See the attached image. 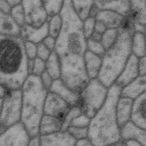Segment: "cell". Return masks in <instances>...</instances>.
Listing matches in <instances>:
<instances>
[{
	"mask_svg": "<svg viewBox=\"0 0 146 146\" xmlns=\"http://www.w3.org/2000/svg\"><path fill=\"white\" fill-rule=\"evenodd\" d=\"M51 53V51L47 48L42 42L37 44V58L46 62L49 58Z\"/></svg>",
	"mask_w": 146,
	"mask_h": 146,
	"instance_id": "39",
	"label": "cell"
},
{
	"mask_svg": "<svg viewBox=\"0 0 146 146\" xmlns=\"http://www.w3.org/2000/svg\"><path fill=\"white\" fill-rule=\"evenodd\" d=\"M100 10H110L123 17L127 16L130 10V1H94Z\"/></svg>",
	"mask_w": 146,
	"mask_h": 146,
	"instance_id": "20",
	"label": "cell"
},
{
	"mask_svg": "<svg viewBox=\"0 0 146 146\" xmlns=\"http://www.w3.org/2000/svg\"><path fill=\"white\" fill-rule=\"evenodd\" d=\"M49 91L57 94L71 107L79 106V94L75 92L67 87L60 79L53 80Z\"/></svg>",
	"mask_w": 146,
	"mask_h": 146,
	"instance_id": "14",
	"label": "cell"
},
{
	"mask_svg": "<svg viewBox=\"0 0 146 146\" xmlns=\"http://www.w3.org/2000/svg\"><path fill=\"white\" fill-rule=\"evenodd\" d=\"M145 96V92H144L133 100L130 117L131 121L144 129L146 128Z\"/></svg>",
	"mask_w": 146,
	"mask_h": 146,
	"instance_id": "15",
	"label": "cell"
},
{
	"mask_svg": "<svg viewBox=\"0 0 146 146\" xmlns=\"http://www.w3.org/2000/svg\"><path fill=\"white\" fill-rule=\"evenodd\" d=\"M21 122L30 137L39 135V125L44 115V104L48 91L40 77L30 75L22 88Z\"/></svg>",
	"mask_w": 146,
	"mask_h": 146,
	"instance_id": "4",
	"label": "cell"
},
{
	"mask_svg": "<svg viewBox=\"0 0 146 146\" xmlns=\"http://www.w3.org/2000/svg\"><path fill=\"white\" fill-rule=\"evenodd\" d=\"M46 62V71L50 76L53 80L60 78L61 76V66L59 59L53 51L51 52L49 58Z\"/></svg>",
	"mask_w": 146,
	"mask_h": 146,
	"instance_id": "25",
	"label": "cell"
},
{
	"mask_svg": "<svg viewBox=\"0 0 146 146\" xmlns=\"http://www.w3.org/2000/svg\"><path fill=\"white\" fill-rule=\"evenodd\" d=\"M87 50L102 58L106 52L100 42L94 41L90 38L87 40Z\"/></svg>",
	"mask_w": 146,
	"mask_h": 146,
	"instance_id": "33",
	"label": "cell"
},
{
	"mask_svg": "<svg viewBox=\"0 0 146 146\" xmlns=\"http://www.w3.org/2000/svg\"><path fill=\"white\" fill-rule=\"evenodd\" d=\"M11 10L7 1H0V10L3 13L10 14Z\"/></svg>",
	"mask_w": 146,
	"mask_h": 146,
	"instance_id": "43",
	"label": "cell"
},
{
	"mask_svg": "<svg viewBox=\"0 0 146 146\" xmlns=\"http://www.w3.org/2000/svg\"><path fill=\"white\" fill-rule=\"evenodd\" d=\"M102 35L96 32V31H94L93 33L92 34L90 39H91L92 40L96 41V42H100L101 43V40H102Z\"/></svg>",
	"mask_w": 146,
	"mask_h": 146,
	"instance_id": "48",
	"label": "cell"
},
{
	"mask_svg": "<svg viewBox=\"0 0 146 146\" xmlns=\"http://www.w3.org/2000/svg\"><path fill=\"white\" fill-rule=\"evenodd\" d=\"M10 91L11 90H9L5 86L0 84V98H4Z\"/></svg>",
	"mask_w": 146,
	"mask_h": 146,
	"instance_id": "49",
	"label": "cell"
},
{
	"mask_svg": "<svg viewBox=\"0 0 146 146\" xmlns=\"http://www.w3.org/2000/svg\"><path fill=\"white\" fill-rule=\"evenodd\" d=\"M106 30H107V28L102 22L96 21L95 24V27H94L95 31L102 35Z\"/></svg>",
	"mask_w": 146,
	"mask_h": 146,
	"instance_id": "45",
	"label": "cell"
},
{
	"mask_svg": "<svg viewBox=\"0 0 146 146\" xmlns=\"http://www.w3.org/2000/svg\"><path fill=\"white\" fill-rule=\"evenodd\" d=\"M71 108L57 94L48 92L44 104V114L58 117L63 121Z\"/></svg>",
	"mask_w": 146,
	"mask_h": 146,
	"instance_id": "10",
	"label": "cell"
},
{
	"mask_svg": "<svg viewBox=\"0 0 146 146\" xmlns=\"http://www.w3.org/2000/svg\"><path fill=\"white\" fill-rule=\"evenodd\" d=\"M82 113V112L79 106L71 107L62 121L61 131H66L68 127H70L71 121Z\"/></svg>",
	"mask_w": 146,
	"mask_h": 146,
	"instance_id": "32",
	"label": "cell"
},
{
	"mask_svg": "<svg viewBox=\"0 0 146 146\" xmlns=\"http://www.w3.org/2000/svg\"><path fill=\"white\" fill-rule=\"evenodd\" d=\"M133 100L119 96L116 106L117 123L120 128L130 120Z\"/></svg>",
	"mask_w": 146,
	"mask_h": 146,
	"instance_id": "19",
	"label": "cell"
},
{
	"mask_svg": "<svg viewBox=\"0 0 146 146\" xmlns=\"http://www.w3.org/2000/svg\"><path fill=\"white\" fill-rule=\"evenodd\" d=\"M62 120L58 117L44 114L39 125L38 133L40 136L47 135L61 131Z\"/></svg>",
	"mask_w": 146,
	"mask_h": 146,
	"instance_id": "22",
	"label": "cell"
},
{
	"mask_svg": "<svg viewBox=\"0 0 146 146\" xmlns=\"http://www.w3.org/2000/svg\"><path fill=\"white\" fill-rule=\"evenodd\" d=\"M48 20L39 28H34L25 24L21 28L19 36L24 42H30L36 44L41 43L48 35Z\"/></svg>",
	"mask_w": 146,
	"mask_h": 146,
	"instance_id": "13",
	"label": "cell"
},
{
	"mask_svg": "<svg viewBox=\"0 0 146 146\" xmlns=\"http://www.w3.org/2000/svg\"><path fill=\"white\" fill-rule=\"evenodd\" d=\"M145 63L146 58L145 56L139 58L138 60V71L139 76H145Z\"/></svg>",
	"mask_w": 146,
	"mask_h": 146,
	"instance_id": "42",
	"label": "cell"
},
{
	"mask_svg": "<svg viewBox=\"0 0 146 146\" xmlns=\"http://www.w3.org/2000/svg\"><path fill=\"white\" fill-rule=\"evenodd\" d=\"M10 14L19 27L21 28L26 24L25 11L22 3L12 7Z\"/></svg>",
	"mask_w": 146,
	"mask_h": 146,
	"instance_id": "31",
	"label": "cell"
},
{
	"mask_svg": "<svg viewBox=\"0 0 146 146\" xmlns=\"http://www.w3.org/2000/svg\"><path fill=\"white\" fill-rule=\"evenodd\" d=\"M121 90L116 83L108 88L104 104L91 119L87 139L92 146H111L120 141L116 106Z\"/></svg>",
	"mask_w": 146,
	"mask_h": 146,
	"instance_id": "3",
	"label": "cell"
},
{
	"mask_svg": "<svg viewBox=\"0 0 146 146\" xmlns=\"http://www.w3.org/2000/svg\"><path fill=\"white\" fill-rule=\"evenodd\" d=\"M133 33L132 29L119 28L116 41L106 50L102 58V67L97 79L108 88L115 83L132 54Z\"/></svg>",
	"mask_w": 146,
	"mask_h": 146,
	"instance_id": "5",
	"label": "cell"
},
{
	"mask_svg": "<svg viewBox=\"0 0 146 146\" xmlns=\"http://www.w3.org/2000/svg\"><path fill=\"white\" fill-rule=\"evenodd\" d=\"M21 27L14 22L10 14L0 10V35L6 36H19Z\"/></svg>",
	"mask_w": 146,
	"mask_h": 146,
	"instance_id": "24",
	"label": "cell"
},
{
	"mask_svg": "<svg viewBox=\"0 0 146 146\" xmlns=\"http://www.w3.org/2000/svg\"><path fill=\"white\" fill-rule=\"evenodd\" d=\"M138 60L139 58L131 54L115 83L123 88L139 76Z\"/></svg>",
	"mask_w": 146,
	"mask_h": 146,
	"instance_id": "12",
	"label": "cell"
},
{
	"mask_svg": "<svg viewBox=\"0 0 146 146\" xmlns=\"http://www.w3.org/2000/svg\"><path fill=\"white\" fill-rule=\"evenodd\" d=\"M119 35V29H107L102 34L101 44L103 47L107 50L111 47L116 41Z\"/></svg>",
	"mask_w": 146,
	"mask_h": 146,
	"instance_id": "30",
	"label": "cell"
},
{
	"mask_svg": "<svg viewBox=\"0 0 146 146\" xmlns=\"http://www.w3.org/2000/svg\"><path fill=\"white\" fill-rule=\"evenodd\" d=\"M123 146H143L140 142L133 140H127L121 141Z\"/></svg>",
	"mask_w": 146,
	"mask_h": 146,
	"instance_id": "46",
	"label": "cell"
},
{
	"mask_svg": "<svg viewBox=\"0 0 146 146\" xmlns=\"http://www.w3.org/2000/svg\"><path fill=\"white\" fill-rule=\"evenodd\" d=\"M30 138L20 121L0 133V146H27Z\"/></svg>",
	"mask_w": 146,
	"mask_h": 146,
	"instance_id": "9",
	"label": "cell"
},
{
	"mask_svg": "<svg viewBox=\"0 0 146 146\" xmlns=\"http://www.w3.org/2000/svg\"><path fill=\"white\" fill-rule=\"evenodd\" d=\"M21 89L11 90L3 98L0 112V133L21 121Z\"/></svg>",
	"mask_w": 146,
	"mask_h": 146,
	"instance_id": "7",
	"label": "cell"
},
{
	"mask_svg": "<svg viewBox=\"0 0 146 146\" xmlns=\"http://www.w3.org/2000/svg\"></svg>",
	"mask_w": 146,
	"mask_h": 146,
	"instance_id": "54",
	"label": "cell"
},
{
	"mask_svg": "<svg viewBox=\"0 0 146 146\" xmlns=\"http://www.w3.org/2000/svg\"><path fill=\"white\" fill-rule=\"evenodd\" d=\"M60 15L63 25L54 48L61 66L60 79L69 89L80 94L90 81L84 64L87 50L82 21L75 14L70 0L64 1Z\"/></svg>",
	"mask_w": 146,
	"mask_h": 146,
	"instance_id": "1",
	"label": "cell"
},
{
	"mask_svg": "<svg viewBox=\"0 0 146 146\" xmlns=\"http://www.w3.org/2000/svg\"><path fill=\"white\" fill-rule=\"evenodd\" d=\"M63 21L60 14L50 18L48 22V35L56 39L62 30Z\"/></svg>",
	"mask_w": 146,
	"mask_h": 146,
	"instance_id": "29",
	"label": "cell"
},
{
	"mask_svg": "<svg viewBox=\"0 0 146 146\" xmlns=\"http://www.w3.org/2000/svg\"><path fill=\"white\" fill-rule=\"evenodd\" d=\"M120 140H133L146 146V131L130 120L120 128Z\"/></svg>",
	"mask_w": 146,
	"mask_h": 146,
	"instance_id": "16",
	"label": "cell"
},
{
	"mask_svg": "<svg viewBox=\"0 0 146 146\" xmlns=\"http://www.w3.org/2000/svg\"><path fill=\"white\" fill-rule=\"evenodd\" d=\"M71 3L75 14L83 22L89 17L94 1H71Z\"/></svg>",
	"mask_w": 146,
	"mask_h": 146,
	"instance_id": "27",
	"label": "cell"
},
{
	"mask_svg": "<svg viewBox=\"0 0 146 146\" xmlns=\"http://www.w3.org/2000/svg\"><path fill=\"white\" fill-rule=\"evenodd\" d=\"M132 54L137 58L145 56V34L141 33L134 32L131 42Z\"/></svg>",
	"mask_w": 146,
	"mask_h": 146,
	"instance_id": "26",
	"label": "cell"
},
{
	"mask_svg": "<svg viewBox=\"0 0 146 146\" xmlns=\"http://www.w3.org/2000/svg\"><path fill=\"white\" fill-rule=\"evenodd\" d=\"M24 41L19 36L0 35V84L21 89L29 74Z\"/></svg>",
	"mask_w": 146,
	"mask_h": 146,
	"instance_id": "2",
	"label": "cell"
},
{
	"mask_svg": "<svg viewBox=\"0 0 146 146\" xmlns=\"http://www.w3.org/2000/svg\"><path fill=\"white\" fill-rule=\"evenodd\" d=\"M108 90L97 78L90 80L79 94L78 106L82 113L91 119L104 104Z\"/></svg>",
	"mask_w": 146,
	"mask_h": 146,
	"instance_id": "6",
	"label": "cell"
},
{
	"mask_svg": "<svg viewBox=\"0 0 146 146\" xmlns=\"http://www.w3.org/2000/svg\"><path fill=\"white\" fill-rule=\"evenodd\" d=\"M27 146H41L40 136L39 135L30 137Z\"/></svg>",
	"mask_w": 146,
	"mask_h": 146,
	"instance_id": "44",
	"label": "cell"
},
{
	"mask_svg": "<svg viewBox=\"0 0 146 146\" xmlns=\"http://www.w3.org/2000/svg\"><path fill=\"white\" fill-rule=\"evenodd\" d=\"M133 24V29L136 26H145V1H130V10L127 15Z\"/></svg>",
	"mask_w": 146,
	"mask_h": 146,
	"instance_id": "18",
	"label": "cell"
},
{
	"mask_svg": "<svg viewBox=\"0 0 146 146\" xmlns=\"http://www.w3.org/2000/svg\"><path fill=\"white\" fill-rule=\"evenodd\" d=\"M102 63V58L87 50L84 55V64L86 74L90 80L97 78Z\"/></svg>",
	"mask_w": 146,
	"mask_h": 146,
	"instance_id": "21",
	"label": "cell"
},
{
	"mask_svg": "<svg viewBox=\"0 0 146 146\" xmlns=\"http://www.w3.org/2000/svg\"><path fill=\"white\" fill-rule=\"evenodd\" d=\"M111 146H123V145L122 144L121 142L120 141L119 143H116V144H115L113 145H111Z\"/></svg>",
	"mask_w": 146,
	"mask_h": 146,
	"instance_id": "53",
	"label": "cell"
},
{
	"mask_svg": "<svg viewBox=\"0 0 146 146\" xmlns=\"http://www.w3.org/2000/svg\"><path fill=\"white\" fill-rule=\"evenodd\" d=\"M56 39L50 35L47 36L42 42L43 44L51 52L54 51Z\"/></svg>",
	"mask_w": 146,
	"mask_h": 146,
	"instance_id": "40",
	"label": "cell"
},
{
	"mask_svg": "<svg viewBox=\"0 0 146 146\" xmlns=\"http://www.w3.org/2000/svg\"><path fill=\"white\" fill-rule=\"evenodd\" d=\"M95 22V18L90 17L82 22L83 33L86 40L90 38L92 34L94 31Z\"/></svg>",
	"mask_w": 146,
	"mask_h": 146,
	"instance_id": "35",
	"label": "cell"
},
{
	"mask_svg": "<svg viewBox=\"0 0 146 146\" xmlns=\"http://www.w3.org/2000/svg\"><path fill=\"white\" fill-rule=\"evenodd\" d=\"M3 98H0V112H1V111L2 104H3Z\"/></svg>",
	"mask_w": 146,
	"mask_h": 146,
	"instance_id": "52",
	"label": "cell"
},
{
	"mask_svg": "<svg viewBox=\"0 0 146 146\" xmlns=\"http://www.w3.org/2000/svg\"><path fill=\"white\" fill-rule=\"evenodd\" d=\"M26 25L34 27L39 28L49 19L43 6L42 1L26 0L22 1Z\"/></svg>",
	"mask_w": 146,
	"mask_h": 146,
	"instance_id": "8",
	"label": "cell"
},
{
	"mask_svg": "<svg viewBox=\"0 0 146 146\" xmlns=\"http://www.w3.org/2000/svg\"><path fill=\"white\" fill-rule=\"evenodd\" d=\"M90 120L91 119H90L86 115L82 113L71 121L70 126L81 128H88L90 122Z\"/></svg>",
	"mask_w": 146,
	"mask_h": 146,
	"instance_id": "38",
	"label": "cell"
},
{
	"mask_svg": "<svg viewBox=\"0 0 146 146\" xmlns=\"http://www.w3.org/2000/svg\"><path fill=\"white\" fill-rule=\"evenodd\" d=\"M7 2L9 3V5L12 8L13 7H15V6L22 3V1H19V0H9V1H7Z\"/></svg>",
	"mask_w": 146,
	"mask_h": 146,
	"instance_id": "51",
	"label": "cell"
},
{
	"mask_svg": "<svg viewBox=\"0 0 146 146\" xmlns=\"http://www.w3.org/2000/svg\"><path fill=\"white\" fill-rule=\"evenodd\" d=\"M96 21L102 22L107 29H119L124 19V17L112 11L100 10L95 18Z\"/></svg>",
	"mask_w": 146,
	"mask_h": 146,
	"instance_id": "23",
	"label": "cell"
},
{
	"mask_svg": "<svg viewBox=\"0 0 146 146\" xmlns=\"http://www.w3.org/2000/svg\"><path fill=\"white\" fill-rule=\"evenodd\" d=\"M100 10L99 9V8L95 5V3H94L93 6L91 7V9L90 10V15L89 17H92V18H95L96 15H98V14L99 13V12Z\"/></svg>",
	"mask_w": 146,
	"mask_h": 146,
	"instance_id": "47",
	"label": "cell"
},
{
	"mask_svg": "<svg viewBox=\"0 0 146 146\" xmlns=\"http://www.w3.org/2000/svg\"><path fill=\"white\" fill-rule=\"evenodd\" d=\"M46 71V62L45 61L36 58L34 60L33 68L31 75L40 77L41 75Z\"/></svg>",
	"mask_w": 146,
	"mask_h": 146,
	"instance_id": "36",
	"label": "cell"
},
{
	"mask_svg": "<svg viewBox=\"0 0 146 146\" xmlns=\"http://www.w3.org/2000/svg\"><path fill=\"white\" fill-rule=\"evenodd\" d=\"M42 2L46 14L50 18L60 14L64 1H42Z\"/></svg>",
	"mask_w": 146,
	"mask_h": 146,
	"instance_id": "28",
	"label": "cell"
},
{
	"mask_svg": "<svg viewBox=\"0 0 146 146\" xmlns=\"http://www.w3.org/2000/svg\"><path fill=\"white\" fill-rule=\"evenodd\" d=\"M66 131L77 141L87 139L88 128L70 126Z\"/></svg>",
	"mask_w": 146,
	"mask_h": 146,
	"instance_id": "34",
	"label": "cell"
},
{
	"mask_svg": "<svg viewBox=\"0 0 146 146\" xmlns=\"http://www.w3.org/2000/svg\"><path fill=\"white\" fill-rule=\"evenodd\" d=\"M76 146H92V145L90 143V142L87 139H84V140L78 141Z\"/></svg>",
	"mask_w": 146,
	"mask_h": 146,
	"instance_id": "50",
	"label": "cell"
},
{
	"mask_svg": "<svg viewBox=\"0 0 146 146\" xmlns=\"http://www.w3.org/2000/svg\"><path fill=\"white\" fill-rule=\"evenodd\" d=\"M146 76H138L135 79L121 88L120 96L135 100L145 92Z\"/></svg>",
	"mask_w": 146,
	"mask_h": 146,
	"instance_id": "17",
	"label": "cell"
},
{
	"mask_svg": "<svg viewBox=\"0 0 146 146\" xmlns=\"http://www.w3.org/2000/svg\"><path fill=\"white\" fill-rule=\"evenodd\" d=\"M41 82L44 86V87L49 91L50 88L52 83L53 80L50 77V76L47 74V72L45 71L40 76Z\"/></svg>",
	"mask_w": 146,
	"mask_h": 146,
	"instance_id": "41",
	"label": "cell"
},
{
	"mask_svg": "<svg viewBox=\"0 0 146 146\" xmlns=\"http://www.w3.org/2000/svg\"><path fill=\"white\" fill-rule=\"evenodd\" d=\"M25 51L29 60H34L36 58L37 44L30 42H24Z\"/></svg>",
	"mask_w": 146,
	"mask_h": 146,
	"instance_id": "37",
	"label": "cell"
},
{
	"mask_svg": "<svg viewBox=\"0 0 146 146\" xmlns=\"http://www.w3.org/2000/svg\"><path fill=\"white\" fill-rule=\"evenodd\" d=\"M40 141L41 146H76L78 142L67 131L40 136Z\"/></svg>",
	"mask_w": 146,
	"mask_h": 146,
	"instance_id": "11",
	"label": "cell"
}]
</instances>
